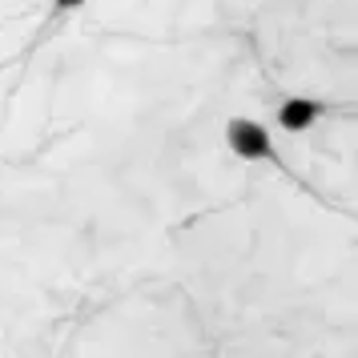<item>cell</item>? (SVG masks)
Wrapping results in <instances>:
<instances>
[{
	"mask_svg": "<svg viewBox=\"0 0 358 358\" xmlns=\"http://www.w3.org/2000/svg\"><path fill=\"white\" fill-rule=\"evenodd\" d=\"M226 141L238 157H245V162H278V149H274V141H270V129H262L258 121H250V117H234V121H229Z\"/></svg>",
	"mask_w": 358,
	"mask_h": 358,
	"instance_id": "6da1fadb",
	"label": "cell"
},
{
	"mask_svg": "<svg viewBox=\"0 0 358 358\" xmlns=\"http://www.w3.org/2000/svg\"><path fill=\"white\" fill-rule=\"evenodd\" d=\"M318 117H322V105L318 101H306V97H286L278 105V125L286 133H306Z\"/></svg>",
	"mask_w": 358,
	"mask_h": 358,
	"instance_id": "7a4b0ae2",
	"label": "cell"
},
{
	"mask_svg": "<svg viewBox=\"0 0 358 358\" xmlns=\"http://www.w3.org/2000/svg\"><path fill=\"white\" fill-rule=\"evenodd\" d=\"M52 4H57V8H61V13H69V8H81L85 0H52Z\"/></svg>",
	"mask_w": 358,
	"mask_h": 358,
	"instance_id": "3957f363",
	"label": "cell"
}]
</instances>
